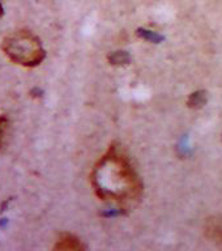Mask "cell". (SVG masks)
Listing matches in <instances>:
<instances>
[{
  "label": "cell",
  "mask_w": 222,
  "mask_h": 251,
  "mask_svg": "<svg viewBox=\"0 0 222 251\" xmlns=\"http://www.w3.org/2000/svg\"><path fill=\"white\" fill-rule=\"evenodd\" d=\"M55 249L56 250H78V249H82V246L80 245V241L77 238H74L70 234H66L59 239Z\"/></svg>",
  "instance_id": "obj_2"
},
{
  "label": "cell",
  "mask_w": 222,
  "mask_h": 251,
  "mask_svg": "<svg viewBox=\"0 0 222 251\" xmlns=\"http://www.w3.org/2000/svg\"><path fill=\"white\" fill-rule=\"evenodd\" d=\"M4 15V8H3V4H1V0H0V19L3 17Z\"/></svg>",
  "instance_id": "obj_7"
},
{
  "label": "cell",
  "mask_w": 222,
  "mask_h": 251,
  "mask_svg": "<svg viewBox=\"0 0 222 251\" xmlns=\"http://www.w3.org/2000/svg\"><path fill=\"white\" fill-rule=\"evenodd\" d=\"M137 34L140 35L141 38H144L145 41H149V42H153V43H160L161 41H164V35L158 34V33L152 30L139 29V30H137Z\"/></svg>",
  "instance_id": "obj_5"
},
{
  "label": "cell",
  "mask_w": 222,
  "mask_h": 251,
  "mask_svg": "<svg viewBox=\"0 0 222 251\" xmlns=\"http://www.w3.org/2000/svg\"><path fill=\"white\" fill-rule=\"evenodd\" d=\"M208 101V96L205 90H197L195 93L191 94V97L188 98V106L192 109H200L203 107Z\"/></svg>",
  "instance_id": "obj_3"
},
{
  "label": "cell",
  "mask_w": 222,
  "mask_h": 251,
  "mask_svg": "<svg viewBox=\"0 0 222 251\" xmlns=\"http://www.w3.org/2000/svg\"><path fill=\"white\" fill-rule=\"evenodd\" d=\"M1 50L11 62L21 67L39 66L46 58V51L37 35L26 29H19L5 35Z\"/></svg>",
  "instance_id": "obj_1"
},
{
  "label": "cell",
  "mask_w": 222,
  "mask_h": 251,
  "mask_svg": "<svg viewBox=\"0 0 222 251\" xmlns=\"http://www.w3.org/2000/svg\"><path fill=\"white\" fill-rule=\"evenodd\" d=\"M109 60L111 64H127L131 60V56L127 51H115L109 56Z\"/></svg>",
  "instance_id": "obj_4"
},
{
  "label": "cell",
  "mask_w": 222,
  "mask_h": 251,
  "mask_svg": "<svg viewBox=\"0 0 222 251\" xmlns=\"http://www.w3.org/2000/svg\"><path fill=\"white\" fill-rule=\"evenodd\" d=\"M8 127H9V119H8V117L7 115H0V151L3 148L4 141H5Z\"/></svg>",
  "instance_id": "obj_6"
}]
</instances>
